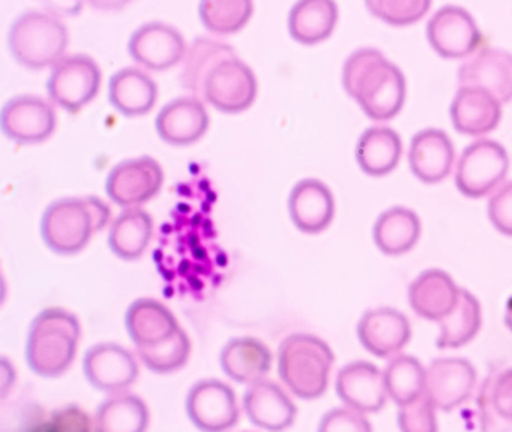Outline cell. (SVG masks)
<instances>
[{"label": "cell", "mask_w": 512, "mask_h": 432, "mask_svg": "<svg viewBox=\"0 0 512 432\" xmlns=\"http://www.w3.org/2000/svg\"><path fill=\"white\" fill-rule=\"evenodd\" d=\"M160 248L155 249V264L172 263L158 269L166 279L167 288H176L181 293H197L206 290L214 276L226 266V255L214 242L215 231L211 222L203 216L176 219L166 225Z\"/></svg>", "instance_id": "6da1fadb"}, {"label": "cell", "mask_w": 512, "mask_h": 432, "mask_svg": "<svg viewBox=\"0 0 512 432\" xmlns=\"http://www.w3.org/2000/svg\"><path fill=\"white\" fill-rule=\"evenodd\" d=\"M343 87L371 120L394 119L406 101V78L376 48H359L343 66Z\"/></svg>", "instance_id": "7a4b0ae2"}, {"label": "cell", "mask_w": 512, "mask_h": 432, "mask_svg": "<svg viewBox=\"0 0 512 432\" xmlns=\"http://www.w3.org/2000/svg\"><path fill=\"white\" fill-rule=\"evenodd\" d=\"M109 219V206L100 198H62L53 201L44 212L41 234L56 254L73 255L82 251Z\"/></svg>", "instance_id": "3957f363"}, {"label": "cell", "mask_w": 512, "mask_h": 432, "mask_svg": "<svg viewBox=\"0 0 512 432\" xmlns=\"http://www.w3.org/2000/svg\"><path fill=\"white\" fill-rule=\"evenodd\" d=\"M80 323L62 308H47L32 321L26 344L29 368L41 377L64 374L77 353Z\"/></svg>", "instance_id": "277c9868"}, {"label": "cell", "mask_w": 512, "mask_h": 432, "mask_svg": "<svg viewBox=\"0 0 512 432\" xmlns=\"http://www.w3.org/2000/svg\"><path fill=\"white\" fill-rule=\"evenodd\" d=\"M334 353L322 339L307 333L287 336L278 351L281 380L301 399H317L326 392Z\"/></svg>", "instance_id": "5b68a950"}, {"label": "cell", "mask_w": 512, "mask_h": 432, "mask_svg": "<svg viewBox=\"0 0 512 432\" xmlns=\"http://www.w3.org/2000/svg\"><path fill=\"white\" fill-rule=\"evenodd\" d=\"M8 47L25 68H53L65 57L68 30L52 12H23L11 26Z\"/></svg>", "instance_id": "8992f818"}, {"label": "cell", "mask_w": 512, "mask_h": 432, "mask_svg": "<svg viewBox=\"0 0 512 432\" xmlns=\"http://www.w3.org/2000/svg\"><path fill=\"white\" fill-rule=\"evenodd\" d=\"M508 170L505 147L497 141L478 140L461 153L455 168V185L466 197H485L502 185Z\"/></svg>", "instance_id": "52a82bcc"}, {"label": "cell", "mask_w": 512, "mask_h": 432, "mask_svg": "<svg viewBox=\"0 0 512 432\" xmlns=\"http://www.w3.org/2000/svg\"><path fill=\"white\" fill-rule=\"evenodd\" d=\"M101 71L85 54L65 56L53 66L47 81L50 99L68 113H79L100 92Z\"/></svg>", "instance_id": "ba28073f"}, {"label": "cell", "mask_w": 512, "mask_h": 432, "mask_svg": "<svg viewBox=\"0 0 512 432\" xmlns=\"http://www.w3.org/2000/svg\"><path fill=\"white\" fill-rule=\"evenodd\" d=\"M427 39L443 59H466L481 47L482 33L467 9L446 5L428 21Z\"/></svg>", "instance_id": "9c48e42d"}, {"label": "cell", "mask_w": 512, "mask_h": 432, "mask_svg": "<svg viewBox=\"0 0 512 432\" xmlns=\"http://www.w3.org/2000/svg\"><path fill=\"white\" fill-rule=\"evenodd\" d=\"M257 80L247 63L238 56L227 57L208 75L203 87L206 101L223 113H241L253 105Z\"/></svg>", "instance_id": "30bf717a"}, {"label": "cell", "mask_w": 512, "mask_h": 432, "mask_svg": "<svg viewBox=\"0 0 512 432\" xmlns=\"http://www.w3.org/2000/svg\"><path fill=\"white\" fill-rule=\"evenodd\" d=\"M163 182L161 165L151 156H140L122 161L110 171L106 191L118 206L134 207L154 198Z\"/></svg>", "instance_id": "8fae6325"}, {"label": "cell", "mask_w": 512, "mask_h": 432, "mask_svg": "<svg viewBox=\"0 0 512 432\" xmlns=\"http://www.w3.org/2000/svg\"><path fill=\"white\" fill-rule=\"evenodd\" d=\"M187 413L200 431H226L239 419L235 392L220 380L197 381L188 392Z\"/></svg>", "instance_id": "7c38bea8"}, {"label": "cell", "mask_w": 512, "mask_h": 432, "mask_svg": "<svg viewBox=\"0 0 512 432\" xmlns=\"http://www.w3.org/2000/svg\"><path fill=\"white\" fill-rule=\"evenodd\" d=\"M128 51L149 71L163 72L182 62L187 53L184 36L170 24L152 21L131 35Z\"/></svg>", "instance_id": "4fadbf2b"}, {"label": "cell", "mask_w": 512, "mask_h": 432, "mask_svg": "<svg viewBox=\"0 0 512 432\" xmlns=\"http://www.w3.org/2000/svg\"><path fill=\"white\" fill-rule=\"evenodd\" d=\"M476 371L472 363L460 357H443L425 369V395L436 410L451 411L472 395Z\"/></svg>", "instance_id": "5bb4252c"}, {"label": "cell", "mask_w": 512, "mask_h": 432, "mask_svg": "<svg viewBox=\"0 0 512 432\" xmlns=\"http://www.w3.org/2000/svg\"><path fill=\"white\" fill-rule=\"evenodd\" d=\"M0 126L4 134L16 143H43L55 132V110L38 96H16L5 104L0 114Z\"/></svg>", "instance_id": "9a60e30c"}, {"label": "cell", "mask_w": 512, "mask_h": 432, "mask_svg": "<svg viewBox=\"0 0 512 432\" xmlns=\"http://www.w3.org/2000/svg\"><path fill=\"white\" fill-rule=\"evenodd\" d=\"M86 380L103 392H124L139 377L133 354L122 345L104 342L89 348L83 360Z\"/></svg>", "instance_id": "2e32d148"}, {"label": "cell", "mask_w": 512, "mask_h": 432, "mask_svg": "<svg viewBox=\"0 0 512 432\" xmlns=\"http://www.w3.org/2000/svg\"><path fill=\"white\" fill-rule=\"evenodd\" d=\"M460 86L481 87L502 104L512 101V54L500 48H482L458 68Z\"/></svg>", "instance_id": "e0dca14e"}, {"label": "cell", "mask_w": 512, "mask_h": 432, "mask_svg": "<svg viewBox=\"0 0 512 432\" xmlns=\"http://www.w3.org/2000/svg\"><path fill=\"white\" fill-rule=\"evenodd\" d=\"M335 390L344 404L362 413L382 410L388 398L383 372L365 360H358L341 368Z\"/></svg>", "instance_id": "ac0fdd59"}, {"label": "cell", "mask_w": 512, "mask_h": 432, "mask_svg": "<svg viewBox=\"0 0 512 432\" xmlns=\"http://www.w3.org/2000/svg\"><path fill=\"white\" fill-rule=\"evenodd\" d=\"M412 336L406 315L394 308L370 309L358 324V338L365 350L376 357L400 353Z\"/></svg>", "instance_id": "d6986e66"}, {"label": "cell", "mask_w": 512, "mask_h": 432, "mask_svg": "<svg viewBox=\"0 0 512 432\" xmlns=\"http://www.w3.org/2000/svg\"><path fill=\"white\" fill-rule=\"evenodd\" d=\"M449 114L460 134L481 137L499 126L502 102L481 87L460 86Z\"/></svg>", "instance_id": "ffe728a7"}, {"label": "cell", "mask_w": 512, "mask_h": 432, "mask_svg": "<svg viewBox=\"0 0 512 432\" xmlns=\"http://www.w3.org/2000/svg\"><path fill=\"white\" fill-rule=\"evenodd\" d=\"M209 114L196 96L173 99L161 108L155 122L161 140L172 146H190L208 131Z\"/></svg>", "instance_id": "44dd1931"}, {"label": "cell", "mask_w": 512, "mask_h": 432, "mask_svg": "<svg viewBox=\"0 0 512 432\" xmlns=\"http://www.w3.org/2000/svg\"><path fill=\"white\" fill-rule=\"evenodd\" d=\"M454 159V144L442 129H422L410 141V170L421 182L445 180L451 174Z\"/></svg>", "instance_id": "7402d4cb"}, {"label": "cell", "mask_w": 512, "mask_h": 432, "mask_svg": "<svg viewBox=\"0 0 512 432\" xmlns=\"http://www.w3.org/2000/svg\"><path fill=\"white\" fill-rule=\"evenodd\" d=\"M244 408L253 425L268 431H283L292 426L296 405L274 381H254L244 395Z\"/></svg>", "instance_id": "603a6c76"}, {"label": "cell", "mask_w": 512, "mask_h": 432, "mask_svg": "<svg viewBox=\"0 0 512 432\" xmlns=\"http://www.w3.org/2000/svg\"><path fill=\"white\" fill-rule=\"evenodd\" d=\"M289 212L296 228L308 234L320 233L334 219V195L320 180H301L290 192Z\"/></svg>", "instance_id": "cb8c5ba5"}, {"label": "cell", "mask_w": 512, "mask_h": 432, "mask_svg": "<svg viewBox=\"0 0 512 432\" xmlns=\"http://www.w3.org/2000/svg\"><path fill=\"white\" fill-rule=\"evenodd\" d=\"M460 290L443 270H425L410 284V306L419 317L440 321L454 308Z\"/></svg>", "instance_id": "d4e9b609"}, {"label": "cell", "mask_w": 512, "mask_h": 432, "mask_svg": "<svg viewBox=\"0 0 512 432\" xmlns=\"http://www.w3.org/2000/svg\"><path fill=\"white\" fill-rule=\"evenodd\" d=\"M125 326L136 347L160 344L181 329L169 308L152 299L131 303L125 315Z\"/></svg>", "instance_id": "484cf974"}, {"label": "cell", "mask_w": 512, "mask_h": 432, "mask_svg": "<svg viewBox=\"0 0 512 432\" xmlns=\"http://www.w3.org/2000/svg\"><path fill=\"white\" fill-rule=\"evenodd\" d=\"M158 87L146 72L124 68L109 83V101L116 111L127 117L143 116L154 108Z\"/></svg>", "instance_id": "4316f807"}, {"label": "cell", "mask_w": 512, "mask_h": 432, "mask_svg": "<svg viewBox=\"0 0 512 432\" xmlns=\"http://www.w3.org/2000/svg\"><path fill=\"white\" fill-rule=\"evenodd\" d=\"M338 21L335 0H298L289 12L290 36L302 45H316L334 33Z\"/></svg>", "instance_id": "83f0119b"}, {"label": "cell", "mask_w": 512, "mask_h": 432, "mask_svg": "<svg viewBox=\"0 0 512 432\" xmlns=\"http://www.w3.org/2000/svg\"><path fill=\"white\" fill-rule=\"evenodd\" d=\"M221 368L236 383L251 384L262 380L272 365L269 348L259 339L244 336L227 342L221 351Z\"/></svg>", "instance_id": "f1b7e54d"}, {"label": "cell", "mask_w": 512, "mask_h": 432, "mask_svg": "<svg viewBox=\"0 0 512 432\" xmlns=\"http://www.w3.org/2000/svg\"><path fill=\"white\" fill-rule=\"evenodd\" d=\"M403 143L394 129L386 126L368 128L356 146V161L368 176L382 177L400 164Z\"/></svg>", "instance_id": "f546056e"}, {"label": "cell", "mask_w": 512, "mask_h": 432, "mask_svg": "<svg viewBox=\"0 0 512 432\" xmlns=\"http://www.w3.org/2000/svg\"><path fill=\"white\" fill-rule=\"evenodd\" d=\"M374 243L386 255H401L415 248L421 236V221L407 207H392L374 224Z\"/></svg>", "instance_id": "4dcf8cb0"}, {"label": "cell", "mask_w": 512, "mask_h": 432, "mask_svg": "<svg viewBox=\"0 0 512 432\" xmlns=\"http://www.w3.org/2000/svg\"><path fill=\"white\" fill-rule=\"evenodd\" d=\"M154 234L151 215L139 207H128L113 222L109 246L116 257L133 261L142 257Z\"/></svg>", "instance_id": "1f68e13d"}, {"label": "cell", "mask_w": 512, "mask_h": 432, "mask_svg": "<svg viewBox=\"0 0 512 432\" xmlns=\"http://www.w3.org/2000/svg\"><path fill=\"white\" fill-rule=\"evenodd\" d=\"M148 423V407L133 393L110 396L98 407L95 416V429L100 432H142Z\"/></svg>", "instance_id": "d6a6232c"}, {"label": "cell", "mask_w": 512, "mask_h": 432, "mask_svg": "<svg viewBox=\"0 0 512 432\" xmlns=\"http://www.w3.org/2000/svg\"><path fill=\"white\" fill-rule=\"evenodd\" d=\"M437 347L460 348L478 335L482 324L481 305L470 291L461 288L457 303L449 314L439 321Z\"/></svg>", "instance_id": "836d02e7"}, {"label": "cell", "mask_w": 512, "mask_h": 432, "mask_svg": "<svg viewBox=\"0 0 512 432\" xmlns=\"http://www.w3.org/2000/svg\"><path fill=\"white\" fill-rule=\"evenodd\" d=\"M233 56L236 53L229 44L205 36L194 39L184 57L182 84L185 89L191 90L197 96H203V87L212 69L227 57Z\"/></svg>", "instance_id": "e575fe53"}, {"label": "cell", "mask_w": 512, "mask_h": 432, "mask_svg": "<svg viewBox=\"0 0 512 432\" xmlns=\"http://www.w3.org/2000/svg\"><path fill=\"white\" fill-rule=\"evenodd\" d=\"M388 396L400 407L425 393V369L416 357H392L383 371Z\"/></svg>", "instance_id": "d590c367"}, {"label": "cell", "mask_w": 512, "mask_h": 432, "mask_svg": "<svg viewBox=\"0 0 512 432\" xmlns=\"http://www.w3.org/2000/svg\"><path fill=\"white\" fill-rule=\"evenodd\" d=\"M253 0H200L203 26L215 35H233L247 26L253 15Z\"/></svg>", "instance_id": "8d00e7d4"}, {"label": "cell", "mask_w": 512, "mask_h": 432, "mask_svg": "<svg viewBox=\"0 0 512 432\" xmlns=\"http://www.w3.org/2000/svg\"><path fill=\"white\" fill-rule=\"evenodd\" d=\"M142 362L157 374H170L187 363L191 342L187 333L179 329L172 338L149 347H136Z\"/></svg>", "instance_id": "74e56055"}, {"label": "cell", "mask_w": 512, "mask_h": 432, "mask_svg": "<svg viewBox=\"0 0 512 432\" xmlns=\"http://www.w3.org/2000/svg\"><path fill=\"white\" fill-rule=\"evenodd\" d=\"M371 15L395 27L418 23L431 8V0H365Z\"/></svg>", "instance_id": "f35d334b"}, {"label": "cell", "mask_w": 512, "mask_h": 432, "mask_svg": "<svg viewBox=\"0 0 512 432\" xmlns=\"http://www.w3.org/2000/svg\"><path fill=\"white\" fill-rule=\"evenodd\" d=\"M484 392L485 408H490L488 420L494 414L503 422L512 423V368L485 381Z\"/></svg>", "instance_id": "ab89813d"}, {"label": "cell", "mask_w": 512, "mask_h": 432, "mask_svg": "<svg viewBox=\"0 0 512 432\" xmlns=\"http://www.w3.org/2000/svg\"><path fill=\"white\" fill-rule=\"evenodd\" d=\"M436 407L425 393L400 405L398 425L406 432H434L437 429Z\"/></svg>", "instance_id": "60d3db41"}, {"label": "cell", "mask_w": 512, "mask_h": 432, "mask_svg": "<svg viewBox=\"0 0 512 432\" xmlns=\"http://www.w3.org/2000/svg\"><path fill=\"white\" fill-rule=\"evenodd\" d=\"M319 429L323 432H370L371 425L362 411L346 405V407L334 408V410L326 413Z\"/></svg>", "instance_id": "b9f144b4"}, {"label": "cell", "mask_w": 512, "mask_h": 432, "mask_svg": "<svg viewBox=\"0 0 512 432\" xmlns=\"http://www.w3.org/2000/svg\"><path fill=\"white\" fill-rule=\"evenodd\" d=\"M491 224L506 236H512V180L502 183L488 200Z\"/></svg>", "instance_id": "7bdbcfd3"}, {"label": "cell", "mask_w": 512, "mask_h": 432, "mask_svg": "<svg viewBox=\"0 0 512 432\" xmlns=\"http://www.w3.org/2000/svg\"><path fill=\"white\" fill-rule=\"evenodd\" d=\"M53 420L58 423L55 428L61 429V431H89L92 428L88 414L83 413L79 407H74V405L56 411L53 414Z\"/></svg>", "instance_id": "ee69618b"}, {"label": "cell", "mask_w": 512, "mask_h": 432, "mask_svg": "<svg viewBox=\"0 0 512 432\" xmlns=\"http://www.w3.org/2000/svg\"><path fill=\"white\" fill-rule=\"evenodd\" d=\"M41 5L46 6L47 11L55 15H79L83 9V2L85 0H38Z\"/></svg>", "instance_id": "f6af8a7d"}, {"label": "cell", "mask_w": 512, "mask_h": 432, "mask_svg": "<svg viewBox=\"0 0 512 432\" xmlns=\"http://www.w3.org/2000/svg\"><path fill=\"white\" fill-rule=\"evenodd\" d=\"M85 2L98 11H121L133 0H85Z\"/></svg>", "instance_id": "bcb514c9"}, {"label": "cell", "mask_w": 512, "mask_h": 432, "mask_svg": "<svg viewBox=\"0 0 512 432\" xmlns=\"http://www.w3.org/2000/svg\"><path fill=\"white\" fill-rule=\"evenodd\" d=\"M505 324L512 332V296L509 297L508 303H506Z\"/></svg>", "instance_id": "7dc6e473"}]
</instances>
